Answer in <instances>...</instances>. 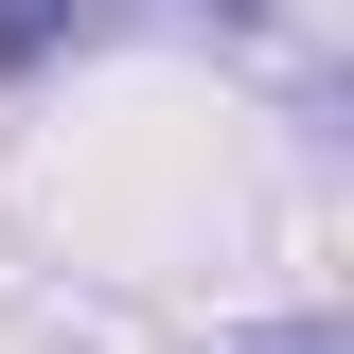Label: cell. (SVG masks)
Listing matches in <instances>:
<instances>
[{
	"label": "cell",
	"mask_w": 354,
	"mask_h": 354,
	"mask_svg": "<svg viewBox=\"0 0 354 354\" xmlns=\"http://www.w3.org/2000/svg\"><path fill=\"white\" fill-rule=\"evenodd\" d=\"M266 354H337V337H266Z\"/></svg>",
	"instance_id": "6da1fadb"
}]
</instances>
